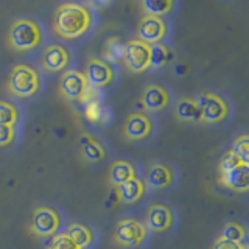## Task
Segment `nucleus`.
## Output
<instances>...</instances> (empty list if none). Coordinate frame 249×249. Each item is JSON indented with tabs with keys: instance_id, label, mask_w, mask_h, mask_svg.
Here are the masks:
<instances>
[{
	"instance_id": "f257e3e1",
	"label": "nucleus",
	"mask_w": 249,
	"mask_h": 249,
	"mask_svg": "<svg viewBox=\"0 0 249 249\" xmlns=\"http://www.w3.org/2000/svg\"><path fill=\"white\" fill-rule=\"evenodd\" d=\"M92 25V14L88 6L80 3H62L53 14L52 27L58 36L64 39H76L83 36Z\"/></svg>"
},
{
	"instance_id": "f03ea898",
	"label": "nucleus",
	"mask_w": 249,
	"mask_h": 249,
	"mask_svg": "<svg viewBox=\"0 0 249 249\" xmlns=\"http://www.w3.org/2000/svg\"><path fill=\"white\" fill-rule=\"evenodd\" d=\"M42 31L39 23L31 19H18L8 31V45L16 52L33 50L41 44Z\"/></svg>"
},
{
	"instance_id": "7ed1b4c3",
	"label": "nucleus",
	"mask_w": 249,
	"mask_h": 249,
	"mask_svg": "<svg viewBox=\"0 0 249 249\" xmlns=\"http://www.w3.org/2000/svg\"><path fill=\"white\" fill-rule=\"evenodd\" d=\"M8 92L13 93L14 97L28 98L39 90V76L37 72L30 66L18 64L14 66L10 78L6 83Z\"/></svg>"
},
{
	"instance_id": "20e7f679",
	"label": "nucleus",
	"mask_w": 249,
	"mask_h": 249,
	"mask_svg": "<svg viewBox=\"0 0 249 249\" xmlns=\"http://www.w3.org/2000/svg\"><path fill=\"white\" fill-rule=\"evenodd\" d=\"M148 229L146 226L136 220V218H123L115 224L114 229V243L122 248L134 249L142 246L146 240Z\"/></svg>"
},
{
	"instance_id": "39448f33",
	"label": "nucleus",
	"mask_w": 249,
	"mask_h": 249,
	"mask_svg": "<svg viewBox=\"0 0 249 249\" xmlns=\"http://www.w3.org/2000/svg\"><path fill=\"white\" fill-rule=\"evenodd\" d=\"M61 228V216L54 209L39 206L33 210L30 221V232L39 238L53 237Z\"/></svg>"
},
{
	"instance_id": "423d86ee",
	"label": "nucleus",
	"mask_w": 249,
	"mask_h": 249,
	"mask_svg": "<svg viewBox=\"0 0 249 249\" xmlns=\"http://www.w3.org/2000/svg\"><path fill=\"white\" fill-rule=\"evenodd\" d=\"M201 111V122L202 123H220L229 114V106L226 100L212 92H202L195 98Z\"/></svg>"
},
{
	"instance_id": "0eeeda50",
	"label": "nucleus",
	"mask_w": 249,
	"mask_h": 249,
	"mask_svg": "<svg viewBox=\"0 0 249 249\" xmlns=\"http://www.w3.org/2000/svg\"><path fill=\"white\" fill-rule=\"evenodd\" d=\"M150 52L151 45L142 42L140 39H131L124 44L123 62L132 73H142L150 69Z\"/></svg>"
},
{
	"instance_id": "6e6552de",
	"label": "nucleus",
	"mask_w": 249,
	"mask_h": 249,
	"mask_svg": "<svg viewBox=\"0 0 249 249\" xmlns=\"http://www.w3.org/2000/svg\"><path fill=\"white\" fill-rule=\"evenodd\" d=\"M89 84L86 81L83 72L78 70H67L62 73L59 81V92L67 101H81Z\"/></svg>"
},
{
	"instance_id": "1a4fd4ad",
	"label": "nucleus",
	"mask_w": 249,
	"mask_h": 249,
	"mask_svg": "<svg viewBox=\"0 0 249 249\" xmlns=\"http://www.w3.org/2000/svg\"><path fill=\"white\" fill-rule=\"evenodd\" d=\"M167 35V23L162 18L156 16H143L137 25V39L148 45L159 44Z\"/></svg>"
},
{
	"instance_id": "9d476101",
	"label": "nucleus",
	"mask_w": 249,
	"mask_h": 249,
	"mask_svg": "<svg viewBox=\"0 0 249 249\" xmlns=\"http://www.w3.org/2000/svg\"><path fill=\"white\" fill-rule=\"evenodd\" d=\"M175 223V215L173 210L165 204H153L146 210V218H145V226L146 229L156 233H163L167 232Z\"/></svg>"
},
{
	"instance_id": "9b49d317",
	"label": "nucleus",
	"mask_w": 249,
	"mask_h": 249,
	"mask_svg": "<svg viewBox=\"0 0 249 249\" xmlns=\"http://www.w3.org/2000/svg\"><path fill=\"white\" fill-rule=\"evenodd\" d=\"M86 81L93 89L106 88L107 84H111L114 80V70L107 62L101 61L98 58H90L88 66H86Z\"/></svg>"
},
{
	"instance_id": "f8f14e48",
	"label": "nucleus",
	"mask_w": 249,
	"mask_h": 249,
	"mask_svg": "<svg viewBox=\"0 0 249 249\" xmlns=\"http://www.w3.org/2000/svg\"><path fill=\"white\" fill-rule=\"evenodd\" d=\"M153 122L143 112H132L128 115L123 126V134L128 140H143L151 134Z\"/></svg>"
},
{
	"instance_id": "ddd939ff",
	"label": "nucleus",
	"mask_w": 249,
	"mask_h": 249,
	"mask_svg": "<svg viewBox=\"0 0 249 249\" xmlns=\"http://www.w3.org/2000/svg\"><path fill=\"white\" fill-rule=\"evenodd\" d=\"M170 103V93L159 84L146 86L140 97V106L148 112H160Z\"/></svg>"
},
{
	"instance_id": "4468645a",
	"label": "nucleus",
	"mask_w": 249,
	"mask_h": 249,
	"mask_svg": "<svg viewBox=\"0 0 249 249\" xmlns=\"http://www.w3.org/2000/svg\"><path fill=\"white\" fill-rule=\"evenodd\" d=\"M70 61V54L66 47L62 45H49L42 52L41 56V66L47 72H61L62 69H66Z\"/></svg>"
},
{
	"instance_id": "2eb2a0df",
	"label": "nucleus",
	"mask_w": 249,
	"mask_h": 249,
	"mask_svg": "<svg viewBox=\"0 0 249 249\" xmlns=\"http://www.w3.org/2000/svg\"><path fill=\"white\" fill-rule=\"evenodd\" d=\"M220 184L224 185L226 189L246 193L249 190V165H238L229 171L220 173Z\"/></svg>"
},
{
	"instance_id": "dca6fc26",
	"label": "nucleus",
	"mask_w": 249,
	"mask_h": 249,
	"mask_svg": "<svg viewBox=\"0 0 249 249\" xmlns=\"http://www.w3.org/2000/svg\"><path fill=\"white\" fill-rule=\"evenodd\" d=\"M146 190V185L140 178H131L126 182L115 187V196L117 201L124 202V204H134L140 198L143 196Z\"/></svg>"
},
{
	"instance_id": "f3484780",
	"label": "nucleus",
	"mask_w": 249,
	"mask_h": 249,
	"mask_svg": "<svg viewBox=\"0 0 249 249\" xmlns=\"http://www.w3.org/2000/svg\"><path fill=\"white\" fill-rule=\"evenodd\" d=\"M175 181V173L167 163H153L148 170L146 175V184L151 189H165V187L171 185Z\"/></svg>"
},
{
	"instance_id": "a211bd4d",
	"label": "nucleus",
	"mask_w": 249,
	"mask_h": 249,
	"mask_svg": "<svg viewBox=\"0 0 249 249\" xmlns=\"http://www.w3.org/2000/svg\"><path fill=\"white\" fill-rule=\"evenodd\" d=\"M80 150L86 162H100L106 158V148L97 137L84 134L80 137Z\"/></svg>"
},
{
	"instance_id": "6ab92c4d",
	"label": "nucleus",
	"mask_w": 249,
	"mask_h": 249,
	"mask_svg": "<svg viewBox=\"0 0 249 249\" xmlns=\"http://www.w3.org/2000/svg\"><path fill=\"white\" fill-rule=\"evenodd\" d=\"M175 115L178 120L189 122V123H198L201 122V111L195 98H179L175 106Z\"/></svg>"
},
{
	"instance_id": "aec40b11",
	"label": "nucleus",
	"mask_w": 249,
	"mask_h": 249,
	"mask_svg": "<svg viewBox=\"0 0 249 249\" xmlns=\"http://www.w3.org/2000/svg\"><path fill=\"white\" fill-rule=\"evenodd\" d=\"M131 178H136V168L131 162L128 160L112 162V165L109 168V173H107V179H109V184H111L114 189L119 187L120 184L126 182Z\"/></svg>"
},
{
	"instance_id": "412c9836",
	"label": "nucleus",
	"mask_w": 249,
	"mask_h": 249,
	"mask_svg": "<svg viewBox=\"0 0 249 249\" xmlns=\"http://www.w3.org/2000/svg\"><path fill=\"white\" fill-rule=\"evenodd\" d=\"M64 233L70 240H72V243L76 248H80V249L89 248L92 245V241H93L92 229L89 228V226L83 224V223H72Z\"/></svg>"
},
{
	"instance_id": "4be33fe9",
	"label": "nucleus",
	"mask_w": 249,
	"mask_h": 249,
	"mask_svg": "<svg viewBox=\"0 0 249 249\" xmlns=\"http://www.w3.org/2000/svg\"><path fill=\"white\" fill-rule=\"evenodd\" d=\"M143 10L146 11V16H156L162 18L163 14L171 11L175 5V0H142Z\"/></svg>"
},
{
	"instance_id": "5701e85b",
	"label": "nucleus",
	"mask_w": 249,
	"mask_h": 249,
	"mask_svg": "<svg viewBox=\"0 0 249 249\" xmlns=\"http://www.w3.org/2000/svg\"><path fill=\"white\" fill-rule=\"evenodd\" d=\"M84 114H86V119L95 124H103L107 119L106 109L100 103V100H93V101H89V103H86Z\"/></svg>"
},
{
	"instance_id": "b1692460",
	"label": "nucleus",
	"mask_w": 249,
	"mask_h": 249,
	"mask_svg": "<svg viewBox=\"0 0 249 249\" xmlns=\"http://www.w3.org/2000/svg\"><path fill=\"white\" fill-rule=\"evenodd\" d=\"M105 56L107 61L123 62L124 56V42L120 37H111L105 45Z\"/></svg>"
},
{
	"instance_id": "393cba45",
	"label": "nucleus",
	"mask_w": 249,
	"mask_h": 249,
	"mask_svg": "<svg viewBox=\"0 0 249 249\" xmlns=\"http://www.w3.org/2000/svg\"><path fill=\"white\" fill-rule=\"evenodd\" d=\"M220 237L228 241H232V243H243L246 238V229L241 224L231 221L224 224Z\"/></svg>"
},
{
	"instance_id": "a878e982",
	"label": "nucleus",
	"mask_w": 249,
	"mask_h": 249,
	"mask_svg": "<svg viewBox=\"0 0 249 249\" xmlns=\"http://www.w3.org/2000/svg\"><path fill=\"white\" fill-rule=\"evenodd\" d=\"M231 151L237 156L243 165H249V136L243 134L233 140Z\"/></svg>"
},
{
	"instance_id": "bb28decb",
	"label": "nucleus",
	"mask_w": 249,
	"mask_h": 249,
	"mask_svg": "<svg viewBox=\"0 0 249 249\" xmlns=\"http://www.w3.org/2000/svg\"><path fill=\"white\" fill-rule=\"evenodd\" d=\"M19 120V111L13 103L0 101V124H10L14 126Z\"/></svg>"
},
{
	"instance_id": "cd10ccee",
	"label": "nucleus",
	"mask_w": 249,
	"mask_h": 249,
	"mask_svg": "<svg viewBox=\"0 0 249 249\" xmlns=\"http://www.w3.org/2000/svg\"><path fill=\"white\" fill-rule=\"evenodd\" d=\"M170 58V53L167 47H163L160 44L151 45L150 52V67H162L167 64V61Z\"/></svg>"
},
{
	"instance_id": "c85d7f7f",
	"label": "nucleus",
	"mask_w": 249,
	"mask_h": 249,
	"mask_svg": "<svg viewBox=\"0 0 249 249\" xmlns=\"http://www.w3.org/2000/svg\"><path fill=\"white\" fill-rule=\"evenodd\" d=\"M45 249H80V248H76L72 243V240L62 232V233H54Z\"/></svg>"
},
{
	"instance_id": "c756f323",
	"label": "nucleus",
	"mask_w": 249,
	"mask_h": 249,
	"mask_svg": "<svg viewBox=\"0 0 249 249\" xmlns=\"http://www.w3.org/2000/svg\"><path fill=\"white\" fill-rule=\"evenodd\" d=\"M238 165H241L240 159L229 150L228 153H224V156H223L221 160H220V173H224V171H229V170L235 168V167H238Z\"/></svg>"
},
{
	"instance_id": "7c9ffc66",
	"label": "nucleus",
	"mask_w": 249,
	"mask_h": 249,
	"mask_svg": "<svg viewBox=\"0 0 249 249\" xmlns=\"http://www.w3.org/2000/svg\"><path fill=\"white\" fill-rule=\"evenodd\" d=\"M16 139V128L10 124H0V146H8Z\"/></svg>"
},
{
	"instance_id": "2f4dec72",
	"label": "nucleus",
	"mask_w": 249,
	"mask_h": 249,
	"mask_svg": "<svg viewBox=\"0 0 249 249\" xmlns=\"http://www.w3.org/2000/svg\"><path fill=\"white\" fill-rule=\"evenodd\" d=\"M212 249H248V246L245 243H232V241H228L221 237H218L213 241Z\"/></svg>"
}]
</instances>
